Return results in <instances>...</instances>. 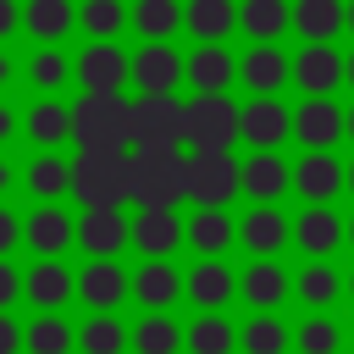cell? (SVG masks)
<instances>
[{"mask_svg":"<svg viewBox=\"0 0 354 354\" xmlns=\"http://www.w3.org/2000/svg\"><path fill=\"white\" fill-rule=\"evenodd\" d=\"M72 138L83 144V155H122V144L133 138V105L122 94H83L72 105Z\"/></svg>","mask_w":354,"mask_h":354,"instance_id":"1","label":"cell"},{"mask_svg":"<svg viewBox=\"0 0 354 354\" xmlns=\"http://www.w3.org/2000/svg\"><path fill=\"white\" fill-rule=\"evenodd\" d=\"M72 194L83 199V210H122V199L133 194V160L127 155H77Z\"/></svg>","mask_w":354,"mask_h":354,"instance_id":"2","label":"cell"},{"mask_svg":"<svg viewBox=\"0 0 354 354\" xmlns=\"http://www.w3.org/2000/svg\"><path fill=\"white\" fill-rule=\"evenodd\" d=\"M177 194H188V160L177 149H138L133 155V199H144V210H171Z\"/></svg>","mask_w":354,"mask_h":354,"instance_id":"3","label":"cell"},{"mask_svg":"<svg viewBox=\"0 0 354 354\" xmlns=\"http://www.w3.org/2000/svg\"><path fill=\"white\" fill-rule=\"evenodd\" d=\"M232 138H243V111L227 94H199L183 116V144L205 155V149H227Z\"/></svg>","mask_w":354,"mask_h":354,"instance_id":"4","label":"cell"},{"mask_svg":"<svg viewBox=\"0 0 354 354\" xmlns=\"http://www.w3.org/2000/svg\"><path fill=\"white\" fill-rule=\"evenodd\" d=\"M238 188H243V166H232L227 149L188 155V199H199V210H221Z\"/></svg>","mask_w":354,"mask_h":354,"instance_id":"5","label":"cell"},{"mask_svg":"<svg viewBox=\"0 0 354 354\" xmlns=\"http://www.w3.org/2000/svg\"><path fill=\"white\" fill-rule=\"evenodd\" d=\"M183 116H188V105H177L171 94H144L133 105V144L138 149H177Z\"/></svg>","mask_w":354,"mask_h":354,"instance_id":"6","label":"cell"},{"mask_svg":"<svg viewBox=\"0 0 354 354\" xmlns=\"http://www.w3.org/2000/svg\"><path fill=\"white\" fill-rule=\"evenodd\" d=\"M77 77H83V94H122V83L133 77V61L116 44H88L77 61Z\"/></svg>","mask_w":354,"mask_h":354,"instance_id":"7","label":"cell"},{"mask_svg":"<svg viewBox=\"0 0 354 354\" xmlns=\"http://www.w3.org/2000/svg\"><path fill=\"white\" fill-rule=\"evenodd\" d=\"M293 77H299V88H304L310 100H326V94L348 77V61H343L332 44H304V55L293 61Z\"/></svg>","mask_w":354,"mask_h":354,"instance_id":"8","label":"cell"},{"mask_svg":"<svg viewBox=\"0 0 354 354\" xmlns=\"http://www.w3.org/2000/svg\"><path fill=\"white\" fill-rule=\"evenodd\" d=\"M293 133L304 149H332L343 133H348V111H337L332 100H304L293 111Z\"/></svg>","mask_w":354,"mask_h":354,"instance_id":"9","label":"cell"},{"mask_svg":"<svg viewBox=\"0 0 354 354\" xmlns=\"http://www.w3.org/2000/svg\"><path fill=\"white\" fill-rule=\"evenodd\" d=\"M177 77H188V61H177V50H166V44H144V50L133 55V83H138L144 94H171Z\"/></svg>","mask_w":354,"mask_h":354,"instance_id":"10","label":"cell"},{"mask_svg":"<svg viewBox=\"0 0 354 354\" xmlns=\"http://www.w3.org/2000/svg\"><path fill=\"white\" fill-rule=\"evenodd\" d=\"M238 77L254 88V100H271V94H277V88L293 77V61H288L277 44H254V50L238 61Z\"/></svg>","mask_w":354,"mask_h":354,"instance_id":"11","label":"cell"},{"mask_svg":"<svg viewBox=\"0 0 354 354\" xmlns=\"http://www.w3.org/2000/svg\"><path fill=\"white\" fill-rule=\"evenodd\" d=\"M348 183V171L326 155V149H310L299 166H293V188L310 199V205H326V199H337V188Z\"/></svg>","mask_w":354,"mask_h":354,"instance_id":"12","label":"cell"},{"mask_svg":"<svg viewBox=\"0 0 354 354\" xmlns=\"http://www.w3.org/2000/svg\"><path fill=\"white\" fill-rule=\"evenodd\" d=\"M127 238H133V227H127L122 210H83V221H77V243H83L94 260H111Z\"/></svg>","mask_w":354,"mask_h":354,"instance_id":"13","label":"cell"},{"mask_svg":"<svg viewBox=\"0 0 354 354\" xmlns=\"http://www.w3.org/2000/svg\"><path fill=\"white\" fill-rule=\"evenodd\" d=\"M288 238H293V227H288V216H282L277 205H254V210L243 216V227H238V243H243V249H254L260 260H271Z\"/></svg>","mask_w":354,"mask_h":354,"instance_id":"14","label":"cell"},{"mask_svg":"<svg viewBox=\"0 0 354 354\" xmlns=\"http://www.w3.org/2000/svg\"><path fill=\"white\" fill-rule=\"evenodd\" d=\"M72 238H77V227L66 221V210H61V205H39V210L28 216V232H22V243H33V249H39V260H55Z\"/></svg>","mask_w":354,"mask_h":354,"instance_id":"15","label":"cell"},{"mask_svg":"<svg viewBox=\"0 0 354 354\" xmlns=\"http://www.w3.org/2000/svg\"><path fill=\"white\" fill-rule=\"evenodd\" d=\"M293 238H299V249H304V254L326 260V254H332V249H337V243L348 238V227H343V221H337V216H332L326 205H310V210H304V216L293 221Z\"/></svg>","mask_w":354,"mask_h":354,"instance_id":"16","label":"cell"},{"mask_svg":"<svg viewBox=\"0 0 354 354\" xmlns=\"http://www.w3.org/2000/svg\"><path fill=\"white\" fill-rule=\"evenodd\" d=\"M293 28L304 33V44H332V33L348 28V6L343 0H299L293 6Z\"/></svg>","mask_w":354,"mask_h":354,"instance_id":"17","label":"cell"},{"mask_svg":"<svg viewBox=\"0 0 354 354\" xmlns=\"http://www.w3.org/2000/svg\"><path fill=\"white\" fill-rule=\"evenodd\" d=\"M288 133H293V116H288L277 100H254V105H243V138H249L254 149H277Z\"/></svg>","mask_w":354,"mask_h":354,"instance_id":"18","label":"cell"},{"mask_svg":"<svg viewBox=\"0 0 354 354\" xmlns=\"http://www.w3.org/2000/svg\"><path fill=\"white\" fill-rule=\"evenodd\" d=\"M238 293L260 310V315H271L282 299H288V271L277 266V260H254L249 271H243V282H238Z\"/></svg>","mask_w":354,"mask_h":354,"instance_id":"19","label":"cell"},{"mask_svg":"<svg viewBox=\"0 0 354 354\" xmlns=\"http://www.w3.org/2000/svg\"><path fill=\"white\" fill-rule=\"evenodd\" d=\"M288 183H293V171H288L271 149H254V155H249V166H243V194H249V199L271 205V199H282Z\"/></svg>","mask_w":354,"mask_h":354,"instance_id":"20","label":"cell"},{"mask_svg":"<svg viewBox=\"0 0 354 354\" xmlns=\"http://www.w3.org/2000/svg\"><path fill=\"white\" fill-rule=\"evenodd\" d=\"M183 28L199 33L205 44H216V39H227L238 28V6L232 0H188L183 6Z\"/></svg>","mask_w":354,"mask_h":354,"instance_id":"21","label":"cell"},{"mask_svg":"<svg viewBox=\"0 0 354 354\" xmlns=\"http://www.w3.org/2000/svg\"><path fill=\"white\" fill-rule=\"evenodd\" d=\"M238 28H243L254 44H271L282 28H293V6H288V0H243V6H238Z\"/></svg>","mask_w":354,"mask_h":354,"instance_id":"22","label":"cell"},{"mask_svg":"<svg viewBox=\"0 0 354 354\" xmlns=\"http://www.w3.org/2000/svg\"><path fill=\"white\" fill-rule=\"evenodd\" d=\"M232 72H238V61H232L221 44H199V50L188 55V77H194L199 94H227Z\"/></svg>","mask_w":354,"mask_h":354,"instance_id":"23","label":"cell"},{"mask_svg":"<svg viewBox=\"0 0 354 354\" xmlns=\"http://www.w3.org/2000/svg\"><path fill=\"white\" fill-rule=\"evenodd\" d=\"M77 293H83V304H94V310H116L122 293H127V277H122L116 260H94V266L77 277Z\"/></svg>","mask_w":354,"mask_h":354,"instance_id":"24","label":"cell"},{"mask_svg":"<svg viewBox=\"0 0 354 354\" xmlns=\"http://www.w3.org/2000/svg\"><path fill=\"white\" fill-rule=\"evenodd\" d=\"M188 227H177V210H144L138 221H133V243L144 249V254H171L177 249V238H183Z\"/></svg>","mask_w":354,"mask_h":354,"instance_id":"25","label":"cell"},{"mask_svg":"<svg viewBox=\"0 0 354 354\" xmlns=\"http://www.w3.org/2000/svg\"><path fill=\"white\" fill-rule=\"evenodd\" d=\"M183 288H188V282H177V271H171L166 260H149V266L133 277V299H138V304H149L155 315H160L166 304H177V293H183Z\"/></svg>","mask_w":354,"mask_h":354,"instance_id":"26","label":"cell"},{"mask_svg":"<svg viewBox=\"0 0 354 354\" xmlns=\"http://www.w3.org/2000/svg\"><path fill=\"white\" fill-rule=\"evenodd\" d=\"M72 271L61 266V260H39L33 271H28V299L39 304V310H55V304H66L72 299Z\"/></svg>","mask_w":354,"mask_h":354,"instance_id":"27","label":"cell"},{"mask_svg":"<svg viewBox=\"0 0 354 354\" xmlns=\"http://www.w3.org/2000/svg\"><path fill=\"white\" fill-rule=\"evenodd\" d=\"M232 293H238V288H232V271H227V266L205 260V266H194V271H188V299H194V304H205V310H221Z\"/></svg>","mask_w":354,"mask_h":354,"instance_id":"28","label":"cell"},{"mask_svg":"<svg viewBox=\"0 0 354 354\" xmlns=\"http://www.w3.org/2000/svg\"><path fill=\"white\" fill-rule=\"evenodd\" d=\"M72 22H77L72 0H28V6H22V28L39 33V39H61Z\"/></svg>","mask_w":354,"mask_h":354,"instance_id":"29","label":"cell"},{"mask_svg":"<svg viewBox=\"0 0 354 354\" xmlns=\"http://www.w3.org/2000/svg\"><path fill=\"white\" fill-rule=\"evenodd\" d=\"M28 133H33V144H44V155H50L61 138H72V111L55 105V100H39V105L28 111Z\"/></svg>","mask_w":354,"mask_h":354,"instance_id":"30","label":"cell"},{"mask_svg":"<svg viewBox=\"0 0 354 354\" xmlns=\"http://www.w3.org/2000/svg\"><path fill=\"white\" fill-rule=\"evenodd\" d=\"M177 22H183V6H177V0H138V6H133V28H138L149 44H160L166 33H177Z\"/></svg>","mask_w":354,"mask_h":354,"instance_id":"31","label":"cell"},{"mask_svg":"<svg viewBox=\"0 0 354 354\" xmlns=\"http://www.w3.org/2000/svg\"><path fill=\"white\" fill-rule=\"evenodd\" d=\"M28 188H33V199H61V194L72 188V166H66L61 155H39V160L28 166Z\"/></svg>","mask_w":354,"mask_h":354,"instance_id":"32","label":"cell"},{"mask_svg":"<svg viewBox=\"0 0 354 354\" xmlns=\"http://www.w3.org/2000/svg\"><path fill=\"white\" fill-rule=\"evenodd\" d=\"M188 243H194L199 254H221V249L232 243V221H227L221 210H199V216L188 221Z\"/></svg>","mask_w":354,"mask_h":354,"instance_id":"33","label":"cell"},{"mask_svg":"<svg viewBox=\"0 0 354 354\" xmlns=\"http://www.w3.org/2000/svg\"><path fill=\"white\" fill-rule=\"evenodd\" d=\"M177 321H166V315H149V321H138L133 326V354H177Z\"/></svg>","mask_w":354,"mask_h":354,"instance_id":"34","label":"cell"},{"mask_svg":"<svg viewBox=\"0 0 354 354\" xmlns=\"http://www.w3.org/2000/svg\"><path fill=\"white\" fill-rule=\"evenodd\" d=\"M232 343H243V337H232V326L221 315H199L188 326V348L194 354H232Z\"/></svg>","mask_w":354,"mask_h":354,"instance_id":"35","label":"cell"},{"mask_svg":"<svg viewBox=\"0 0 354 354\" xmlns=\"http://www.w3.org/2000/svg\"><path fill=\"white\" fill-rule=\"evenodd\" d=\"M77 348H83V354H122V348H127V332H122V321L94 315V321L77 332Z\"/></svg>","mask_w":354,"mask_h":354,"instance_id":"36","label":"cell"},{"mask_svg":"<svg viewBox=\"0 0 354 354\" xmlns=\"http://www.w3.org/2000/svg\"><path fill=\"white\" fill-rule=\"evenodd\" d=\"M77 22H83L100 44H111V39H116V28L127 22V11H122V0H88V6L77 11Z\"/></svg>","mask_w":354,"mask_h":354,"instance_id":"37","label":"cell"},{"mask_svg":"<svg viewBox=\"0 0 354 354\" xmlns=\"http://www.w3.org/2000/svg\"><path fill=\"white\" fill-rule=\"evenodd\" d=\"M243 348H249V354H282V348H288V326H282L277 315H254V321L243 326Z\"/></svg>","mask_w":354,"mask_h":354,"instance_id":"38","label":"cell"},{"mask_svg":"<svg viewBox=\"0 0 354 354\" xmlns=\"http://www.w3.org/2000/svg\"><path fill=\"white\" fill-rule=\"evenodd\" d=\"M77 337H72V326L66 321H55V315H39L33 326H28V348L33 354H66Z\"/></svg>","mask_w":354,"mask_h":354,"instance_id":"39","label":"cell"},{"mask_svg":"<svg viewBox=\"0 0 354 354\" xmlns=\"http://www.w3.org/2000/svg\"><path fill=\"white\" fill-rule=\"evenodd\" d=\"M337 288H343V282H337V271H332L326 260L304 266V277H299V293H304V304H315V310H321V304H332V299H337Z\"/></svg>","mask_w":354,"mask_h":354,"instance_id":"40","label":"cell"},{"mask_svg":"<svg viewBox=\"0 0 354 354\" xmlns=\"http://www.w3.org/2000/svg\"><path fill=\"white\" fill-rule=\"evenodd\" d=\"M299 348H304V354H337L343 337H337V326H332L326 315H315V321L299 326Z\"/></svg>","mask_w":354,"mask_h":354,"instance_id":"41","label":"cell"},{"mask_svg":"<svg viewBox=\"0 0 354 354\" xmlns=\"http://www.w3.org/2000/svg\"><path fill=\"white\" fill-rule=\"evenodd\" d=\"M66 72H72V66H66V55H61V50H39V55H33V83H39V88L66 83Z\"/></svg>","mask_w":354,"mask_h":354,"instance_id":"42","label":"cell"},{"mask_svg":"<svg viewBox=\"0 0 354 354\" xmlns=\"http://www.w3.org/2000/svg\"><path fill=\"white\" fill-rule=\"evenodd\" d=\"M22 232H28V227H22V221H17L11 210H0V260H6V254H11L17 243H22Z\"/></svg>","mask_w":354,"mask_h":354,"instance_id":"43","label":"cell"},{"mask_svg":"<svg viewBox=\"0 0 354 354\" xmlns=\"http://www.w3.org/2000/svg\"><path fill=\"white\" fill-rule=\"evenodd\" d=\"M17 293H28V282H22V277H17V271L0 260V315H6V304H11Z\"/></svg>","mask_w":354,"mask_h":354,"instance_id":"44","label":"cell"},{"mask_svg":"<svg viewBox=\"0 0 354 354\" xmlns=\"http://www.w3.org/2000/svg\"><path fill=\"white\" fill-rule=\"evenodd\" d=\"M17 28H22V6L17 0H0V39H11Z\"/></svg>","mask_w":354,"mask_h":354,"instance_id":"45","label":"cell"},{"mask_svg":"<svg viewBox=\"0 0 354 354\" xmlns=\"http://www.w3.org/2000/svg\"><path fill=\"white\" fill-rule=\"evenodd\" d=\"M22 343H28V337H22V326H11V321L0 315V354H17Z\"/></svg>","mask_w":354,"mask_h":354,"instance_id":"46","label":"cell"},{"mask_svg":"<svg viewBox=\"0 0 354 354\" xmlns=\"http://www.w3.org/2000/svg\"><path fill=\"white\" fill-rule=\"evenodd\" d=\"M0 138H11V111L0 105Z\"/></svg>","mask_w":354,"mask_h":354,"instance_id":"47","label":"cell"},{"mask_svg":"<svg viewBox=\"0 0 354 354\" xmlns=\"http://www.w3.org/2000/svg\"><path fill=\"white\" fill-rule=\"evenodd\" d=\"M6 188H11V166L0 160V194H6Z\"/></svg>","mask_w":354,"mask_h":354,"instance_id":"48","label":"cell"},{"mask_svg":"<svg viewBox=\"0 0 354 354\" xmlns=\"http://www.w3.org/2000/svg\"><path fill=\"white\" fill-rule=\"evenodd\" d=\"M6 77H11V61H6V55H0V83H6Z\"/></svg>","mask_w":354,"mask_h":354,"instance_id":"49","label":"cell"},{"mask_svg":"<svg viewBox=\"0 0 354 354\" xmlns=\"http://www.w3.org/2000/svg\"><path fill=\"white\" fill-rule=\"evenodd\" d=\"M348 138H354V111H348Z\"/></svg>","mask_w":354,"mask_h":354,"instance_id":"50","label":"cell"},{"mask_svg":"<svg viewBox=\"0 0 354 354\" xmlns=\"http://www.w3.org/2000/svg\"><path fill=\"white\" fill-rule=\"evenodd\" d=\"M348 28H354V0H348Z\"/></svg>","mask_w":354,"mask_h":354,"instance_id":"51","label":"cell"},{"mask_svg":"<svg viewBox=\"0 0 354 354\" xmlns=\"http://www.w3.org/2000/svg\"><path fill=\"white\" fill-rule=\"evenodd\" d=\"M348 83H354V55H348Z\"/></svg>","mask_w":354,"mask_h":354,"instance_id":"52","label":"cell"},{"mask_svg":"<svg viewBox=\"0 0 354 354\" xmlns=\"http://www.w3.org/2000/svg\"><path fill=\"white\" fill-rule=\"evenodd\" d=\"M348 243H354V221H348Z\"/></svg>","mask_w":354,"mask_h":354,"instance_id":"53","label":"cell"},{"mask_svg":"<svg viewBox=\"0 0 354 354\" xmlns=\"http://www.w3.org/2000/svg\"><path fill=\"white\" fill-rule=\"evenodd\" d=\"M348 188H354V166H348Z\"/></svg>","mask_w":354,"mask_h":354,"instance_id":"54","label":"cell"},{"mask_svg":"<svg viewBox=\"0 0 354 354\" xmlns=\"http://www.w3.org/2000/svg\"><path fill=\"white\" fill-rule=\"evenodd\" d=\"M348 293H354V277H348Z\"/></svg>","mask_w":354,"mask_h":354,"instance_id":"55","label":"cell"}]
</instances>
